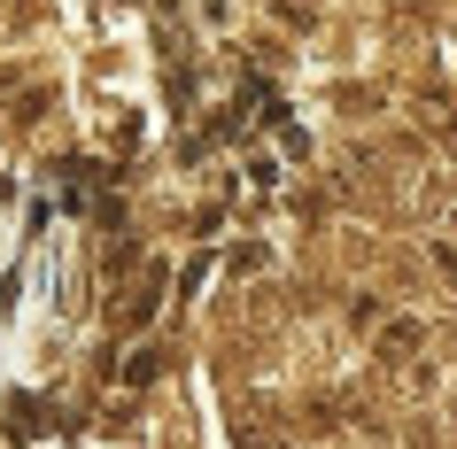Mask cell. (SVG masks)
I'll list each match as a JSON object with an SVG mask.
<instances>
[{"mask_svg":"<svg viewBox=\"0 0 457 449\" xmlns=\"http://www.w3.org/2000/svg\"><path fill=\"white\" fill-rule=\"evenodd\" d=\"M155 310H163V271H147V279L132 287L124 303H109V326H117V333H140L147 318H155Z\"/></svg>","mask_w":457,"mask_h":449,"instance_id":"obj_1","label":"cell"},{"mask_svg":"<svg viewBox=\"0 0 457 449\" xmlns=\"http://www.w3.org/2000/svg\"><path fill=\"white\" fill-rule=\"evenodd\" d=\"M403 349H419V326H411V318H403V326H387V356H403Z\"/></svg>","mask_w":457,"mask_h":449,"instance_id":"obj_3","label":"cell"},{"mask_svg":"<svg viewBox=\"0 0 457 449\" xmlns=\"http://www.w3.org/2000/svg\"><path fill=\"white\" fill-rule=\"evenodd\" d=\"M155 372H163V356H155V349H140V356H132V364H124V379H132V387H147V379H155Z\"/></svg>","mask_w":457,"mask_h":449,"instance_id":"obj_2","label":"cell"}]
</instances>
